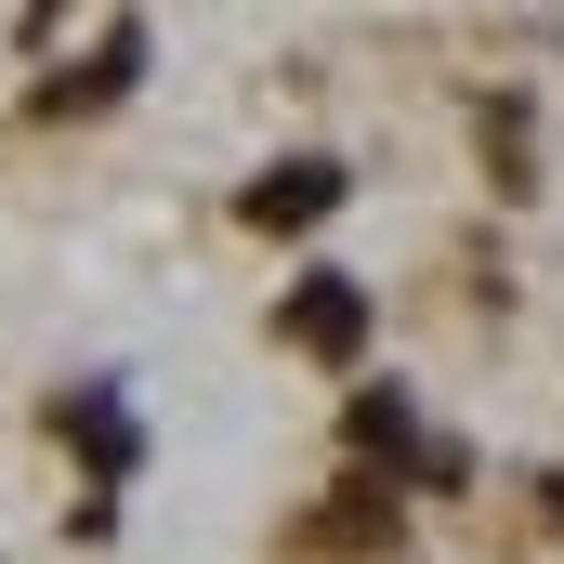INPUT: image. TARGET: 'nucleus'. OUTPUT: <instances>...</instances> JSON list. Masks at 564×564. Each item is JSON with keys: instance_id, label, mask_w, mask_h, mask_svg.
Instances as JSON below:
<instances>
[{"instance_id": "1", "label": "nucleus", "mask_w": 564, "mask_h": 564, "mask_svg": "<svg viewBox=\"0 0 564 564\" xmlns=\"http://www.w3.org/2000/svg\"><path fill=\"white\" fill-rule=\"evenodd\" d=\"M276 328L302 341V355H355V341H368V289H355V276H302Z\"/></svg>"}, {"instance_id": "2", "label": "nucleus", "mask_w": 564, "mask_h": 564, "mask_svg": "<svg viewBox=\"0 0 564 564\" xmlns=\"http://www.w3.org/2000/svg\"><path fill=\"white\" fill-rule=\"evenodd\" d=\"M315 210H341V171L328 158H289L276 184H250V224H315Z\"/></svg>"}]
</instances>
